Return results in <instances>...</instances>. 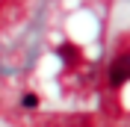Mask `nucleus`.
<instances>
[{"mask_svg":"<svg viewBox=\"0 0 130 127\" xmlns=\"http://www.w3.org/2000/svg\"><path fill=\"white\" fill-rule=\"evenodd\" d=\"M127 80H130V53H124V56H115L112 68H109V86L118 89V86H124Z\"/></svg>","mask_w":130,"mask_h":127,"instance_id":"nucleus-1","label":"nucleus"},{"mask_svg":"<svg viewBox=\"0 0 130 127\" xmlns=\"http://www.w3.org/2000/svg\"><path fill=\"white\" fill-rule=\"evenodd\" d=\"M21 106H24V109H36V106H39V95H36V92H24V95H21Z\"/></svg>","mask_w":130,"mask_h":127,"instance_id":"nucleus-2","label":"nucleus"}]
</instances>
